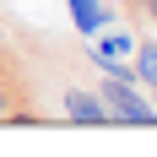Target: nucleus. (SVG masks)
Instances as JSON below:
<instances>
[{"label": "nucleus", "mask_w": 157, "mask_h": 157, "mask_svg": "<svg viewBox=\"0 0 157 157\" xmlns=\"http://www.w3.org/2000/svg\"><path fill=\"white\" fill-rule=\"evenodd\" d=\"M130 71H136V81H141L146 92L157 87V38H146V44H136V65H130Z\"/></svg>", "instance_id": "obj_5"}, {"label": "nucleus", "mask_w": 157, "mask_h": 157, "mask_svg": "<svg viewBox=\"0 0 157 157\" xmlns=\"http://www.w3.org/2000/svg\"><path fill=\"white\" fill-rule=\"evenodd\" d=\"M98 98H103V109H109L114 125H157L152 92H146L136 76H103L98 81Z\"/></svg>", "instance_id": "obj_1"}, {"label": "nucleus", "mask_w": 157, "mask_h": 157, "mask_svg": "<svg viewBox=\"0 0 157 157\" xmlns=\"http://www.w3.org/2000/svg\"><path fill=\"white\" fill-rule=\"evenodd\" d=\"M11 103H16V87H6V81H0V119L11 114Z\"/></svg>", "instance_id": "obj_6"}, {"label": "nucleus", "mask_w": 157, "mask_h": 157, "mask_svg": "<svg viewBox=\"0 0 157 157\" xmlns=\"http://www.w3.org/2000/svg\"><path fill=\"white\" fill-rule=\"evenodd\" d=\"M65 11H71V27L81 33V38H92V33H103L114 22V6H103V0H65Z\"/></svg>", "instance_id": "obj_4"}, {"label": "nucleus", "mask_w": 157, "mask_h": 157, "mask_svg": "<svg viewBox=\"0 0 157 157\" xmlns=\"http://www.w3.org/2000/svg\"><path fill=\"white\" fill-rule=\"evenodd\" d=\"M152 109H157V87H152Z\"/></svg>", "instance_id": "obj_7"}, {"label": "nucleus", "mask_w": 157, "mask_h": 157, "mask_svg": "<svg viewBox=\"0 0 157 157\" xmlns=\"http://www.w3.org/2000/svg\"><path fill=\"white\" fill-rule=\"evenodd\" d=\"M130 54H136V38H130L125 27H114V22L87 38V60H92L103 76H136V71H130Z\"/></svg>", "instance_id": "obj_2"}, {"label": "nucleus", "mask_w": 157, "mask_h": 157, "mask_svg": "<svg viewBox=\"0 0 157 157\" xmlns=\"http://www.w3.org/2000/svg\"><path fill=\"white\" fill-rule=\"evenodd\" d=\"M60 103H65V119H76V125H109V109H103L98 87H65Z\"/></svg>", "instance_id": "obj_3"}]
</instances>
